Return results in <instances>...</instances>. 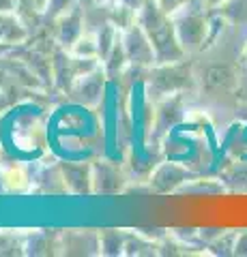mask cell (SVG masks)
I'll list each match as a JSON object with an SVG mask.
<instances>
[{"label":"cell","mask_w":247,"mask_h":257,"mask_svg":"<svg viewBox=\"0 0 247 257\" xmlns=\"http://www.w3.org/2000/svg\"><path fill=\"white\" fill-rule=\"evenodd\" d=\"M138 24L142 26V30L146 32L148 41L153 45L157 64L177 62V60L187 58V54L179 41L172 15L159 9L157 0H144V5H142L138 11Z\"/></svg>","instance_id":"6da1fadb"},{"label":"cell","mask_w":247,"mask_h":257,"mask_svg":"<svg viewBox=\"0 0 247 257\" xmlns=\"http://www.w3.org/2000/svg\"><path fill=\"white\" fill-rule=\"evenodd\" d=\"M181 92H198V77L194 56H187L177 62H161L148 69L144 94L150 103H157L172 94Z\"/></svg>","instance_id":"7a4b0ae2"},{"label":"cell","mask_w":247,"mask_h":257,"mask_svg":"<svg viewBox=\"0 0 247 257\" xmlns=\"http://www.w3.org/2000/svg\"><path fill=\"white\" fill-rule=\"evenodd\" d=\"M211 15H213V11L206 9L202 0H191L177 15H172L179 41L187 56L200 54L206 47V43H209Z\"/></svg>","instance_id":"3957f363"},{"label":"cell","mask_w":247,"mask_h":257,"mask_svg":"<svg viewBox=\"0 0 247 257\" xmlns=\"http://www.w3.org/2000/svg\"><path fill=\"white\" fill-rule=\"evenodd\" d=\"M194 92H181L172 94L166 99L153 103V118H150V128H148V146L159 148L161 142L177 128L181 122L187 120V111H191V99Z\"/></svg>","instance_id":"277c9868"},{"label":"cell","mask_w":247,"mask_h":257,"mask_svg":"<svg viewBox=\"0 0 247 257\" xmlns=\"http://www.w3.org/2000/svg\"><path fill=\"white\" fill-rule=\"evenodd\" d=\"M131 182L127 165L108 157L93 161V195H121Z\"/></svg>","instance_id":"5b68a950"},{"label":"cell","mask_w":247,"mask_h":257,"mask_svg":"<svg viewBox=\"0 0 247 257\" xmlns=\"http://www.w3.org/2000/svg\"><path fill=\"white\" fill-rule=\"evenodd\" d=\"M196 176L198 174L191 167L177 163V161H159L146 178V189L155 195H170V193H179L183 184L194 180Z\"/></svg>","instance_id":"8992f818"},{"label":"cell","mask_w":247,"mask_h":257,"mask_svg":"<svg viewBox=\"0 0 247 257\" xmlns=\"http://www.w3.org/2000/svg\"><path fill=\"white\" fill-rule=\"evenodd\" d=\"M110 77L106 75V71H103V64L97 67L91 73H86L82 77L75 79V84L71 86L69 90V99L75 101L77 105L82 107H89V109H95L99 107L103 101H106V94H108V88H110Z\"/></svg>","instance_id":"52a82bcc"},{"label":"cell","mask_w":247,"mask_h":257,"mask_svg":"<svg viewBox=\"0 0 247 257\" xmlns=\"http://www.w3.org/2000/svg\"><path fill=\"white\" fill-rule=\"evenodd\" d=\"M121 41H123V47H125V54L129 58V64L131 67H144V69H150L153 64H157V58H155V50L150 45L146 32L142 30V26L135 20V24H131L127 30L121 32Z\"/></svg>","instance_id":"ba28073f"},{"label":"cell","mask_w":247,"mask_h":257,"mask_svg":"<svg viewBox=\"0 0 247 257\" xmlns=\"http://www.w3.org/2000/svg\"><path fill=\"white\" fill-rule=\"evenodd\" d=\"M86 35V24H84V7L77 5L75 9L60 15L54 20V39H56L58 47L71 50L79 39Z\"/></svg>","instance_id":"9c48e42d"},{"label":"cell","mask_w":247,"mask_h":257,"mask_svg":"<svg viewBox=\"0 0 247 257\" xmlns=\"http://www.w3.org/2000/svg\"><path fill=\"white\" fill-rule=\"evenodd\" d=\"M71 195H93V161H58Z\"/></svg>","instance_id":"30bf717a"},{"label":"cell","mask_w":247,"mask_h":257,"mask_svg":"<svg viewBox=\"0 0 247 257\" xmlns=\"http://www.w3.org/2000/svg\"><path fill=\"white\" fill-rule=\"evenodd\" d=\"M62 255H101L99 231L95 229H65L60 231Z\"/></svg>","instance_id":"8fae6325"},{"label":"cell","mask_w":247,"mask_h":257,"mask_svg":"<svg viewBox=\"0 0 247 257\" xmlns=\"http://www.w3.org/2000/svg\"><path fill=\"white\" fill-rule=\"evenodd\" d=\"M77 62L75 56L65 47H56V52L52 54V79H54V90L60 94H69L71 86L77 79Z\"/></svg>","instance_id":"7c38bea8"},{"label":"cell","mask_w":247,"mask_h":257,"mask_svg":"<svg viewBox=\"0 0 247 257\" xmlns=\"http://www.w3.org/2000/svg\"><path fill=\"white\" fill-rule=\"evenodd\" d=\"M24 251H26V255H58L60 253V231L56 229L26 231Z\"/></svg>","instance_id":"4fadbf2b"},{"label":"cell","mask_w":247,"mask_h":257,"mask_svg":"<svg viewBox=\"0 0 247 257\" xmlns=\"http://www.w3.org/2000/svg\"><path fill=\"white\" fill-rule=\"evenodd\" d=\"M28 41V28L15 11H0V43L15 47Z\"/></svg>","instance_id":"5bb4252c"},{"label":"cell","mask_w":247,"mask_h":257,"mask_svg":"<svg viewBox=\"0 0 247 257\" xmlns=\"http://www.w3.org/2000/svg\"><path fill=\"white\" fill-rule=\"evenodd\" d=\"M33 191L37 193H69L67 191V184H65V178H62V172H60V165H43L39 172L33 174Z\"/></svg>","instance_id":"9a60e30c"},{"label":"cell","mask_w":247,"mask_h":257,"mask_svg":"<svg viewBox=\"0 0 247 257\" xmlns=\"http://www.w3.org/2000/svg\"><path fill=\"white\" fill-rule=\"evenodd\" d=\"M0 182H3L5 191H26L28 187H33V174L26 172V167L9 161V165L3 167L0 165Z\"/></svg>","instance_id":"2e32d148"},{"label":"cell","mask_w":247,"mask_h":257,"mask_svg":"<svg viewBox=\"0 0 247 257\" xmlns=\"http://www.w3.org/2000/svg\"><path fill=\"white\" fill-rule=\"evenodd\" d=\"M219 180L228 191L247 193V163L236 161V163L228 165L224 172H219Z\"/></svg>","instance_id":"e0dca14e"},{"label":"cell","mask_w":247,"mask_h":257,"mask_svg":"<svg viewBox=\"0 0 247 257\" xmlns=\"http://www.w3.org/2000/svg\"><path fill=\"white\" fill-rule=\"evenodd\" d=\"M101 64H103V71H106V75L110 77V82H118V79L123 77L127 67H129V58H127V54H125V47H123L121 39L116 41L114 50L110 52V56Z\"/></svg>","instance_id":"ac0fdd59"},{"label":"cell","mask_w":247,"mask_h":257,"mask_svg":"<svg viewBox=\"0 0 247 257\" xmlns=\"http://www.w3.org/2000/svg\"><path fill=\"white\" fill-rule=\"evenodd\" d=\"M127 240H129V231H123V229H101L99 231L101 255H125Z\"/></svg>","instance_id":"d6986e66"},{"label":"cell","mask_w":247,"mask_h":257,"mask_svg":"<svg viewBox=\"0 0 247 257\" xmlns=\"http://www.w3.org/2000/svg\"><path fill=\"white\" fill-rule=\"evenodd\" d=\"M215 13H219L230 26L247 30V0H226Z\"/></svg>","instance_id":"ffe728a7"},{"label":"cell","mask_w":247,"mask_h":257,"mask_svg":"<svg viewBox=\"0 0 247 257\" xmlns=\"http://www.w3.org/2000/svg\"><path fill=\"white\" fill-rule=\"evenodd\" d=\"M110 7L112 5H103V3H91L84 7V24L86 32L95 35L101 26L110 24Z\"/></svg>","instance_id":"44dd1931"},{"label":"cell","mask_w":247,"mask_h":257,"mask_svg":"<svg viewBox=\"0 0 247 257\" xmlns=\"http://www.w3.org/2000/svg\"><path fill=\"white\" fill-rule=\"evenodd\" d=\"M95 39H97V50H99V60L103 62L110 56V52L114 50L116 41L121 39V30H118L112 22L101 26L97 32H95Z\"/></svg>","instance_id":"7402d4cb"},{"label":"cell","mask_w":247,"mask_h":257,"mask_svg":"<svg viewBox=\"0 0 247 257\" xmlns=\"http://www.w3.org/2000/svg\"><path fill=\"white\" fill-rule=\"evenodd\" d=\"M24 240H26V234L3 229L0 231V255H5V257L26 255V251H24Z\"/></svg>","instance_id":"603a6c76"},{"label":"cell","mask_w":247,"mask_h":257,"mask_svg":"<svg viewBox=\"0 0 247 257\" xmlns=\"http://www.w3.org/2000/svg\"><path fill=\"white\" fill-rule=\"evenodd\" d=\"M135 20H138V11H133L131 7L118 3V0L110 7V22H112L121 32L129 28L131 24H135Z\"/></svg>","instance_id":"cb8c5ba5"},{"label":"cell","mask_w":247,"mask_h":257,"mask_svg":"<svg viewBox=\"0 0 247 257\" xmlns=\"http://www.w3.org/2000/svg\"><path fill=\"white\" fill-rule=\"evenodd\" d=\"M73 56H79V58H99V50H97V39L91 32L79 39V41L69 50Z\"/></svg>","instance_id":"d4e9b609"},{"label":"cell","mask_w":247,"mask_h":257,"mask_svg":"<svg viewBox=\"0 0 247 257\" xmlns=\"http://www.w3.org/2000/svg\"><path fill=\"white\" fill-rule=\"evenodd\" d=\"M79 5V0H47V7H45V15L50 20H56L60 15L69 13L71 9H75Z\"/></svg>","instance_id":"484cf974"},{"label":"cell","mask_w":247,"mask_h":257,"mask_svg":"<svg viewBox=\"0 0 247 257\" xmlns=\"http://www.w3.org/2000/svg\"><path fill=\"white\" fill-rule=\"evenodd\" d=\"M189 3L191 0H157L159 9H161L163 13H168V15H177L183 7H187Z\"/></svg>","instance_id":"4316f807"},{"label":"cell","mask_w":247,"mask_h":257,"mask_svg":"<svg viewBox=\"0 0 247 257\" xmlns=\"http://www.w3.org/2000/svg\"><path fill=\"white\" fill-rule=\"evenodd\" d=\"M20 99L15 94H11L9 90H5L3 86H0V114H5V111H9L11 107H15V103Z\"/></svg>","instance_id":"83f0119b"},{"label":"cell","mask_w":247,"mask_h":257,"mask_svg":"<svg viewBox=\"0 0 247 257\" xmlns=\"http://www.w3.org/2000/svg\"><path fill=\"white\" fill-rule=\"evenodd\" d=\"M236 96H238V103H241V105H247V67L245 64L241 67V79H238Z\"/></svg>","instance_id":"f1b7e54d"},{"label":"cell","mask_w":247,"mask_h":257,"mask_svg":"<svg viewBox=\"0 0 247 257\" xmlns=\"http://www.w3.org/2000/svg\"><path fill=\"white\" fill-rule=\"evenodd\" d=\"M234 255H247V229L236 236L234 242Z\"/></svg>","instance_id":"f546056e"},{"label":"cell","mask_w":247,"mask_h":257,"mask_svg":"<svg viewBox=\"0 0 247 257\" xmlns=\"http://www.w3.org/2000/svg\"><path fill=\"white\" fill-rule=\"evenodd\" d=\"M18 0H0V11H15Z\"/></svg>","instance_id":"4dcf8cb0"},{"label":"cell","mask_w":247,"mask_h":257,"mask_svg":"<svg viewBox=\"0 0 247 257\" xmlns=\"http://www.w3.org/2000/svg\"><path fill=\"white\" fill-rule=\"evenodd\" d=\"M202 3H204V7H206L209 11H217L219 7L226 3V0H202Z\"/></svg>","instance_id":"1f68e13d"},{"label":"cell","mask_w":247,"mask_h":257,"mask_svg":"<svg viewBox=\"0 0 247 257\" xmlns=\"http://www.w3.org/2000/svg\"><path fill=\"white\" fill-rule=\"evenodd\" d=\"M118 3H123V5H127V7H131L133 11H140V7L144 5V0H118Z\"/></svg>","instance_id":"d6a6232c"},{"label":"cell","mask_w":247,"mask_h":257,"mask_svg":"<svg viewBox=\"0 0 247 257\" xmlns=\"http://www.w3.org/2000/svg\"><path fill=\"white\" fill-rule=\"evenodd\" d=\"M28 3H33V5L37 7V9H39V11H43V13H45V7H47V0H28Z\"/></svg>","instance_id":"836d02e7"},{"label":"cell","mask_w":247,"mask_h":257,"mask_svg":"<svg viewBox=\"0 0 247 257\" xmlns=\"http://www.w3.org/2000/svg\"><path fill=\"white\" fill-rule=\"evenodd\" d=\"M241 64H245V67H247V41H245L243 50H241Z\"/></svg>","instance_id":"e575fe53"},{"label":"cell","mask_w":247,"mask_h":257,"mask_svg":"<svg viewBox=\"0 0 247 257\" xmlns=\"http://www.w3.org/2000/svg\"><path fill=\"white\" fill-rule=\"evenodd\" d=\"M15 47H18V45H15ZM13 50V47H7V45H3V43H0V56H7V54H9Z\"/></svg>","instance_id":"d590c367"},{"label":"cell","mask_w":247,"mask_h":257,"mask_svg":"<svg viewBox=\"0 0 247 257\" xmlns=\"http://www.w3.org/2000/svg\"><path fill=\"white\" fill-rule=\"evenodd\" d=\"M95 3H103V5H114L116 0H95Z\"/></svg>","instance_id":"8d00e7d4"}]
</instances>
